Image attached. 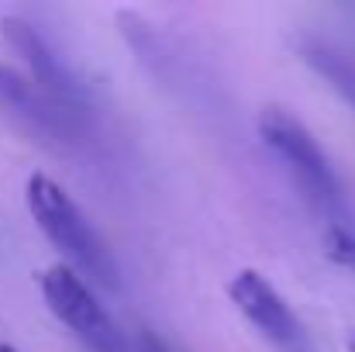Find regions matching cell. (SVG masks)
<instances>
[{"instance_id": "obj_1", "label": "cell", "mask_w": 355, "mask_h": 352, "mask_svg": "<svg viewBox=\"0 0 355 352\" xmlns=\"http://www.w3.org/2000/svg\"><path fill=\"white\" fill-rule=\"evenodd\" d=\"M24 204H28L38 232L62 255V266H69L83 280L118 287V269H114L107 245L101 242L94 225L83 218V211L73 204V197L52 176L31 173L28 183H24Z\"/></svg>"}, {"instance_id": "obj_2", "label": "cell", "mask_w": 355, "mask_h": 352, "mask_svg": "<svg viewBox=\"0 0 355 352\" xmlns=\"http://www.w3.org/2000/svg\"><path fill=\"white\" fill-rule=\"evenodd\" d=\"M259 135L272 149V156L286 166V173L300 187L304 201L318 211V218L324 225H349L352 221L349 204H345V190H342L328 156L321 152L318 138L304 128V121L286 115L283 108H266L259 115Z\"/></svg>"}, {"instance_id": "obj_3", "label": "cell", "mask_w": 355, "mask_h": 352, "mask_svg": "<svg viewBox=\"0 0 355 352\" xmlns=\"http://www.w3.org/2000/svg\"><path fill=\"white\" fill-rule=\"evenodd\" d=\"M38 290L49 304V311L87 346L90 352H124L118 325L111 321V315L104 311V304L97 301V294L90 290V283L83 276H76L69 266H45L38 269Z\"/></svg>"}, {"instance_id": "obj_4", "label": "cell", "mask_w": 355, "mask_h": 352, "mask_svg": "<svg viewBox=\"0 0 355 352\" xmlns=\"http://www.w3.org/2000/svg\"><path fill=\"white\" fill-rule=\"evenodd\" d=\"M228 297L238 311L248 318V325L279 352H314L300 318L290 311L283 294L255 269H238L228 280Z\"/></svg>"}, {"instance_id": "obj_5", "label": "cell", "mask_w": 355, "mask_h": 352, "mask_svg": "<svg viewBox=\"0 0 355 352\" xmlns=\"http://www.w3.org/2000/svg\"><path fill=\"white\" fill-rule=\"evenodd\" d=\"M3 35H7V42L24 56V62L35 69V76L52 90V94H69V83H66V73H62V66L52 59V52L45 49V42H42V35L28 24V21H17V17H7L3 21Z\"/></svg>"}, {"instance_id": "obj_6", "label": "cell", "mask_w": 355, "mask_h": 352, "mask_svg": "<svg viewBox=\"0 0 355 352\" xmlns=\"http://www.w3.org/2000/svg\"><path fill=\"white\" fill-rule=\"evenodd\" d=\"M324 255L355 273V225H324Z\"/></svg>"}, {"instance_id": "obj_7", "label": "cell", "mask_w": 355, "mask_h": 352, "mask_svg": "<svg viewBox=\"0 0 355 352\" xmlns=\"http://www.w3.org/2000/svg\"><path fill=\"white\" fill-rule=\"evenodd\" d=\"M0 101L10 104V108H21V111H28V115H31V108H35V97H31L28 83H24L14 69H7L3 62H0Z\"/></svg>"}, {"instance_id": "obj_8", "label": "cell", "mask_w": 355, "mask_h": 352, "mask_svg": "<svg viewBox=\"0 0 355 352\" xmlns=\"http://www.w3.org/2000/svg\"><path fill=\"white\" fill-rule=\"evenodd\" d=\"M345 349H349V352H355V332H352V335H349V339H345Z\"/></svg>"}, {"instance_id": "obj_9", "label": "cell", "mask_w": 355, "mask_h": 352, "mask_svg": "<svg viewBox=\"0 0 355 352\" xmlns=\"http://www.w3.org/2000/svg\"><path fill=\"white\" fill-rule=\"evenodd\" d=\"M0 352H17V349H10V346H0Z\"/></svg>"}]
</instances>
